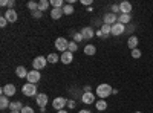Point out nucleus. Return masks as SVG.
Here are the masks:
<instances>
[{
	"mask_svg": "<svg viewBox=\"0 0 153 113\" xmlns=\"http://www.w3.org/2000/svg\"><path fill=\"white\" fill-rule=\"evenodd\" d=\"M95 93H97V96H98V98L104 99V98H109V96L113 93V89H112V86H110V84L103 83V84L97 86V90H95Z\"/></svg>",
	"mask_w": 153,
	"mask_h": 113,
	"instance_id": "f257e3e1",
	"label": "nucleus"
},
{
	"mask_svg": "<svg viewBox=\"0 0 153 113\" xmlns=\"http://www.w3.org/2000/svg\"><path fill=\"white\" fill-rule=\"evenodd\" d=\"M22 92L25 96H37V86L35 84H31V83H26L23 87H22Z\"/></svg>",
	"mask_w": 153,
	"mask_h": 113,
	"instance_id": "f03ea898",
	"label": "nucleus"
},
{
	"mask_svg": "<svg viewBox=\"0 0 153 113\" xmlns=\"http://www.w3.org/2000/svg\"><path fill=\"white\" fill-rule=\"evenodd\" d=\"M46 63H48V58H45V57H37V58H34V61H32V67H34L35 70H42L43 67H46Z\"/></svg>",
	"mask_w": 153,
	"mask_h": 113,
	"instance_id": "7ed1b4c3",
	"label": "nucleus"
},
{
	"mask_svg": "<svg viewBox=\"0 0 153 113\" xmlns=\"http://www.w3.org/2000/svg\"><path fill=\"white\" fill-rule=\"evenodd\" d=\"M65 106H68V99L66 98H63V96H58L55 98L54 101H52V107L58 112V110H63L65 109Z\"/></svg>",
	"mask_w": 153,
	"mask_h": 113,
	"instance_id": "20e7f679",
	"label": "nucleus"
},
{
	"mask_svg": "<svg viewBox=\"0 0 153 113\" xmlns=\"http://www.w3.org/2000/svg\"><path fill=\"white\" fill-rule=\"evenodd\" d=\"M124 32H126V24H123V23H120V21H117L115 24H112V35L120 37V35L124 34Z\"/></svg>",
	"mask_w": 153,
	"mask_h": 113,
	"instance_id": "39448f33",
	"label": "nucleus"
},
{
	"mask_svg": "<svg viewBox=\"0 0 153 113\" xmlns=\"http://www.w3.org/2000/svg\"><path fill=\"white\" fill-rule=\"evenodd\" d=\"M68 46H69V41H68L66 38H63V37H60V38L55 40V47L58 49L61 54L68 51Z\"/></svg>",
	"mask_w": 153,
	"mask_h": 113,
	"instance_id": "423d86ee",
	"label": "nucleus"
},
{
	"mask_svg": "<svg viewBox=\"0 0 153 113\" xmlns=\"http://www.w3.org/2000/svg\"><path fill=\"white\" fill-rule=\"evenodd\" d=\"M40 78H42L40 70H35V69H32V70L28 73V77H26L28 83H31V84H35V83H38V81H40Z\"/></svg>",
	"mask_w": 153,
	"mask_h": 113,
	"instance_id": "0eeeda50",
	"label": "nucleus"
},
{
	"mask_svg": "<svg viewBox=\"0 0 153 113\" xmlns=\"http://www.w3.org/2000/svg\"><path fill=\"white\" fill-rule=\"evenodd\" d=\"M16 92H17L16 86H14V84H11V83L2 87V95H5V96H8V98H9V96H14Z\"/></svg>",
	"mask_w": 153,
	"mask_h": 113,
	"instance_id": "6e6552de",
	"label": "nucleus"
},
{
	"mask_svg": "<svg viewBox=\"0 0 153 113\" xmlns=\"http://www.w3.org/2000/svg\"><path fill=\"white\" fill-rule=\"evenodd\" d=\"M35 101H37V106L40 109H45L46 104H48V95L46 93H38L35 96Z\"/></svg>",
	"mask_w": 153,
	"mask_h": 113,
	"instance_id": "1a4fd4ad",
	"label": "nucleus"
},
{
	"mask_svg": "<svg viewBox=\"0 0 153 113\" xmlns=\"http://www.w3.org/2000/svg\"><path fill=\"white\" fill-rule=\"evenodd\" d=\"M5 18H6L9 23H14V21H17L19 16H17L16 9H6V11H5Z\"/></svg>",
	"mask_w": 153,
	"mask_h": 113,
	"instance_id": "9d476101",
	"label": "nucleus"
},
{
	"mask_svg": "<svg viewBox=\"0 0 153 113\" xmlns=\"http://www.w3.org/2000/svg\"><path fill=\"white\" fill-rule=\"evenodd\" d=\"M60 61L63 63V64H71V63L74 61V54L66 51V52H63L61 57H60Z\"/></svg>",
	"mask_w": 153,
	"mask_h": 113,
	"instance_id": "9b49d317",
	"label": "nucleus"
},
{
	"mask_svg": "<svg viewBox=\"0 0 153 113\" xmlns=\"http://www.w3.org/2000/svg\"><path fill=\"white\" fill-rule=\"evenodd\" d=\"M81 101L84 103V104H94L95 103V95L92 93V92H86V93H83V96H81Z\"/></svg>",
	"mask_w": 153,
	"mask_h": 113,
	"instance_id": "f8f14e48",
	"label": "nucleus"
},
{
	"mask_svg": "<svg viewBox=\"0 0 153 113\" xmlns=\"http://www.w3.org/2000/svg\"><path fill=\"white\" fill-rule=\"evenodd\" d=\"M118 21V16L117 14H113V12H109V14H106L104 16V24H115Z\"/></svg>",
	"mask_w": 153,
	"mask_h": 113,
	"instance_id": "ddd939ff",
	"label": "nucleus"
},
{
	"mask_svg": "<svg viewBox=\"0 0 153 113\" xmlns=\"http://www.w3.org/2000/svg\"><path fill=\"white\" fill-rule=\"evenodd\" d=\"M120 12L121 14H130L132 12V3L130 2H121L120 3Z\"/></svg>",
	"mask_w": 153,
	"mask_h": 113,
	"instance_id": "4468645a",
	"label": "nucleus"
},
{
	"mask_svg": "<svg viewBox=\"0 0 153 113\" xmlns=\"http://www.w3.org/2000/svg\"><path fill=\"white\" fill-rule=\"evenodd\" d=\"M81 35H83V38L89 40V38H94V37H95V32H94V29L91 26H87V28H83Z\"/></svg>",
	"mask_w": 153,
	"mask_h": 113,
	"instance_id": "2eb2a0df",
	"label": "nucleus"
},
{
	"mask_svg": "<svg viewBox=\"0 0 153 113\" xmlns=\"http://www.w3.org/2000/svg\"><path fill=\"white\" fill-rule=\"evenodd\" d=\"M138 43H139V40H138V37H135V35H130V37H129V40H127V46H129L130 51L136 49Z\"/></svg>",
	"mask_w": 153,
	"mask_h": 113,
	"instance_id": "dca6fc26",
	"label": "nucleus"
},
{
	"mask_svg": "<svg viewBox=\"0 0 153 113\" xmlns=\"http://www.w3.org/2000/svg\"><path fill=\"white\" fill-rule=\"evenodd\" d=\"M61 16H63V8H54L52 11H51V17H52L54 20L61 18Z\"/></svg>",
	"mask_w": 153,
	"mask_h": 113,
	"instance_id": "f3484780",
	"label": "nucleus"
},
{
	"mask_svg": "<svg viewBox=\"0 0 153 113\" xmlns=\"http://www.w3.org/2000/svg\"><path fill=\"white\" fill-rule=\"evenodd\" d=\"M28 73H29V72L25 69L23 66H19V67L16 69V75H17L19 78H26V77H28Z\"/></svg>",
	"mask_w": 153,
	"mask_h": 113,
	"instance_id": "a211bd4d",
	"label": "nucleus"
},
{
	"mask_svg": "<svg viewBox=\"0 0 153 113\" xmlns=\"http://www.w3.org/2000/svg\"><path fill=\"white\" fill-rule=\"evenodd\" d=\"M118 21L123 23V24H127V23H130V21H132V16H130V14H120Z\"/></svg>",
	"mask_w": 153,
	"mask_h": 113,
	"instance_id": "6ab92c4d",
	"label": "nucleus"
},
{
	"mask_svg": "<svg viewBox=\"0 0 153 113\" xmlns=\"http://www.w3.org/2000/svg\"><path fill=\"white\" fill-rule=\"evenodd\" d=\"M95 107H97V110H100L101 113H103V112L107 109V103L104 101V99H100V101L95 103Z\"/></svg>",
	"mask_w": 153,
	"mask_h": 113,
	"instance_id": "aec40b11",
	"label": "nucleus"
},
{
	"mask_svg": "<svg viewBox=\"0 0 153 113\" xmlns=\"http://www.w3.org/2000/svg\"><path fill=\"white\" fill-rule=\"evenodd\" d=\"M9 99H8V96H5V95H2V98H0V109H8L9 107Z\"/></svg>",
	"mask_w": 153,
	"mask_h": 113,
	"instance_id": "412c9836",
	"label": "nucleus"
},
{
	"mask_svg": "<svg viewBox=\"0 0 153 113\" xmlns=\"http://www.w3.org/2000/svg\"><path fill=\"white\" fill-rule=\"evenodd\" d=\"M95 52H97V47L94 44H87L84 47V54L86 55H95Z\"/></svg>",
	"mask_w": 153,
	"mask_h": 113,
	"instance_id": "4be33fe9",
	"label": "nucleus"
},
{
	"mask_svg": "<svg viewBox=\"0 0 153 113\" xmlns=\"http://www.w3.org/2000/svg\"><path fill=\"white\" fill-rule=\"evenodd\" d=\"M49 5H51V2H48V0H40V2H38V9L42 12H45L49 8Z\"/></svg>",
	"mask_w": 153,
	"mask_h": 113,
	"instance_id": "5701e85b",
	"label": "nucleus"
},
{
	"mask_svg": "<svg viewBox=\"0 0 153 113\" xmlns=\"http://www.w3.org/2000/svg\"><path fill=\"white\" fill-rule=\"evenodd\" d=\"M9 110H19V112H22L23 110V106H22L20 101H14V103L9 104Z\"/></svg>",
	"mask_w": 153,
	"mask_h": 113,
	"instance_id": "b1692460",
	"label": "nucleus"
},
{
	"mask_svg": "<svg viewBox=\"0 0 153 113\" xmlns=\"http://www.w3.org/2000/svg\"><path fill=\"white\" fill-rule=\"evenodd\" d=\"M63 14H66V16H71V14H74V6H72L71 3L65 5V6H63Z\"/></svg>",
	"mask_w": 153,
	"mask_h": 113,
	"instance_id": "393cba45",
	"label": "nucleus"
},
{
	"mask_svg": "<svg viewBox=\"0 0 153 113\" xmlns=\"http://www.w3.org/2000/svg\"><path fill=\"white\" fill-rule=\"evenodd\" d=\"M101 32H103L104 37H107L109 34H112V26L110 24H103V26H101Z\"/></svg>",
	"mask_w": 153,
	"mask_h": 113,
	"instance_id": "a878e982",
	"label": "nucleus"
},
{
	"mask_svg": "<svg viewBox=\"0 0 153 113\" xmlns=\"http://www.w3.org/2000/svg\"><path fill=\"white\" fill-rule=\"evenodd\" d=\"M58 55L57 54H49L48 55V63H52V64H54V63H58Z\"/></svg>",
	"mask_w": 153,
	"mask_h": 113,
	"instance_id": "bb28decb",
	"label": "nucleus"
},
{
	"mask_svg": "<svg viewBox=\"0 0 153 113\" xmlns=\"http://www.w3.org/2000/svg\"><path fill=\"white\" fill-rule=\"evenodd\" d=\"M51 5H52L54 8H63V6H65L63 0H51Z\"/></svg>",
	"mask_w": 153,
	"mask_h": 113,
	"instance_id": "cd10ccee",
	"label": "nucleus"
},
{
	"mask_svg": "<svg viewBox=\"0 0 153 113\" xmlns=\"http://www.w3.org/2000/svg\"><path fill=\"white\" fill-rule=\"evenodd\" d=\"M76 49H78V44H76L75 41H71V43H69V46H68V51L74 54V52L76 51Z\"/></svg>",
	"mask_w": 153,
	"mask_h": 113,
	"instance_id": "c85d7f7f",
	"label": "nucleus"
},
{
	"mask_svg": "<svg viewBox=\"0 0 153 113\" xmlns=\"http://www.w3.org/2000/svg\"><path fill=\"white\" fill-rule=\"evenodd\" d=\"M28 8L34 12V11H37V9H38V3H37V2H28Z\"/></svg>",
	"mask_w": 153,
	"mask_h": 113,
	"instance_id": "c756f323",
	"label": "nucleus"
},
{
	"mask_svg": "<svg viewBox=\"0 0 153 113\" xmlns=\"http://www.w3.org/2000/svg\"><path fill=\"white\" fill-rule=\"evenodd\" d=\"M83 40V35H81V32H76L75 35H74V41L75 43H78V41H81Z\"/></svg>",
	"mask_w": 153,
	"mask_h": 113,
	"instance_id": "7c9ffc66",
	"label": "nucleus"
},
{
	"mask_svg": "<svg viewBox=\"0 0 153 113\" xmlns=\"http://www.w3.org/2000/svg\"><path fill=\"white\" fill-rule=\"evenodd\" d=\"M132 57L133 58H139V57H141V51H139V49H133V51H132Z\"/></svg>",
	"mask_w": 153,
	"mask_h": 113,
	"instance_id": "2f4dec72",
	"label": "nucleus"
},
{
	"mask_svg": "<svg viewBox=\"0 0 153 113\" xmlns=\"http://www.w3.org/2000/svg\"><path fill=\"white\" fill-rule=\"evenodd\" d=\"M22 113H34V109L29 107V106H25L23 110H22Z\"/></svg>",
	"mask_w": 153,
	"mask_h": 113,
	"instance_id": "473e14b6",
	"label": "nucleus"
},
{
	"mask_svg": "<svg viewBox=\"0 0 153 113\" xmlns=\"http://www.w3.org/2000/svg\"><path fill=\"white\" fill-rule=\"evenodd\" d=\"M42 14H43V12H42L40 9H37V11H34V12H32V17H34V18H40V17H42Z\"/></svg>",
	"mask_w": 153,
	"mask_h": 113,
	"instance_id": "72a5a7b5",
	"label": "nucleus"
},
{
	"mask_svg": "<svg viewBox=\"0 0 153 113\" xmlns=\"http://www.w3.org/2000/svg\"><path fill=\"white\" fill-rule=\"evenodd\" d=\"M8 23H9V21H8V20L5 18V16H3L2 18H0V26H2V28H5V26H6Z\"/></svg>",
	"mask_w": 153,
	"mask_h": 113,
	"instance_id": "f704fd0d",
	"label": "nucleus"
},
{
	"mask_svg": "<svg viewBox=\"0 0 153 113\" xmlns=\"http://www.w3.org/2000/svg\"><path fill=\"white\" fill-rule=\"evenodd\" d=\"M14 5H16L14 0H8V9H14Z\"/></svg>",
	"mask_w": 153,
	"mask_h": 113,
	"instance_id": "c9c22d12",
	"label": "nucleus"
},
{
	"mask_svg": "<svg viewBox=\"0 0 153 113\" xmlns=\"http://www.w3.org/2000/svg\"><path fill=\"white\" fill-rule=\"evenodd\" d=\"M118 11H120V5H113L112 6V12H113V14H117Z\"/></svg>",
	"mask_w": 153,
	"mask_h": 113,
	"instance_id": "e433bc0d",
	"label": "nucleus"
},
{
	"mask_svg": "<svg viewBox=\"0 0 153 113\" xmlns=\"http://www.w3.org/2000/svg\"><path fill=\"white\" fill-rule=\"evenodd\" d=\"M68 107H69V109H74V107H75V101L69 99V101H68Z\"/></svg>",
	"mask_w": 153,
	"mask_h": 113,
	"instance_id": "4c0bfd02",
	"label": "nucleus"
},
{
	"mask_svg": "<svg viewBox=\"0 0 153 113\" xmlns=\"http://www.w3.org/2000/svg\"><path fill=\"white\" fill-rule=\"evenodd\" d=\"M91 90H92L91 86H84V93H86V92H91Z\"/></svg>",
	"mask_w": 153,
	"mask_h": 113,
	"instance_id": "58836bf2",
	"label": "nucleus"
},
{
	"mask_svg": "<svg viewBox=\"0 0 153 113\" xmlns=\"http://www.w3.org/2000/svg\"><path fill=\"white\" fill-rule=\"evenodd\" d=\"M0 5H2V6H8V0H2V2H0Z\"/></svg>",
	"mask_w": 153,
	"mask_h": 113,
	"instance_id": "ea45409f",
	"label": "nucleus"
},
{
	"mask_svg": "<svg viewBox=\"0 0 153 113\" xmlns=\"http://www.w3.org/2000/svg\"><path fill=\"white\" fill-rule=\"evenodd\" d=\"M83 3L89 6V5H91V3H92V0H83Z\"/></svg>",
	"mask_w": 153,
	"mask_h": 113,
	"instance_id": "a19ab883",
	"label": "nucleus"
},
{
	"mask_svg": "<svg viewBox=\"0 0 153 113\" xmlns=\"http://www.w3.org/2000/svg\"><path fill=\"white\" fill-rule=\"evenodd\" d=\"M97 37H104V35H103V32H101V29H100V31H97Z\"/></svg>",
	"mask_w": 153,
	"mask_h": 113,
	"instance_id": "79ce46f5",
	"label": "nucleus"
},
{
	"mask_svg": "<svg viewBox=\"0 0 153 113\" xmlns=\"http://www.w3.org/2000/svg\"><path fill=\"white\" fill-rule=\"evenodd\" d=\"M78 113H91V112H89V110H80Z\"/></svg>",
	"mask_w": 153,
	"mask_h": 113,
	"instance_id": "37998d69",
	"label": "nucleus"
},
{
	"mask_svg": "<svg viewBox=\"0 0 153 113\" xmlns=\"http://www.w3.org/2000/svg\"><path fill=\"white\" fill-rule=\"evenodd\" d=\"M57 113H68V110H58Z\"/></svg>",
	"mask_w": 153,
	"mask_h": 113,
	"instance_id": "c03bdc74",
	"label": "nucleus"
},
{
	"mask_svg": "<svg viewBox=\"0 0 153 113\" xmlns=\"http://www.w3.org/2000/svg\"><path fill=\"white\" fill-rule=\"evenodd\" d=\"M9 113H22V112H19V110H11Z\"/></svg>",
	"mask_w": 153,
	"mask_h": 113,
	"instance_id": "a18cd8bd",
	"label": "nucleus"
},
{
	"mask_svg": "<svg viewBox=\"0 0 153 113\" xmlns=\"http://www.w3.org/2000/svg\"><path fill=\"white\" fill-rule=\"evenodd\" d=\"M135 113H141V112H135Z\"/></svg>",
	"mask_w": 153,
	"mask_h": 113,
	"instance_id": "49530a36",
	"label": "nucleus"
},
{
	"mask_svg": "<svg viewBox=\"0 0 153 113\" xmlns=\"http://www.w3.org/2000/svg\"><path fill=\"white\" fill-rule=\"evenodd\" d=\"M100 113H101V112H100Z\"/></svg>",
	"mask_w": 153,
	"mask_h": 113,
	"instance_id": "de8ad7c7",
	"label": "nucleus"
}]
</instances>
